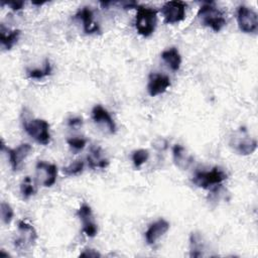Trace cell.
<instances>
[{"mask_svg": "<svg viewBox=\"0 0 258 258\" xmlns=\"http://www.w3.org/2000/svg\"><path fill=\"white\" fill-rule=\"evenodd\" d=\"M82 124H83V119L80 117H73V118L68 119V125L70 127L77 128V127L82 126Z\"/></svg>", "mask_w": 258, "mask_h": 258, "instance_id": "cell-30", "label": "cell"}, {"mask_svg": "<svg viewBox=\"0 0 258 258\" xmlns=\"http://www.w3.org/2000/svg\"><path fill=\"white\" fill-rule=\"evenodd\" d=\"M161 58L168 66V68L173 72H176L179 70L181 64V56L176 47L172 46L163 50L161 52Z\"/></svg>", "mask_w": 258, "mask_h": 258, "instance_id": "cell-20", "label": "cell"}, {"mask_svg": "<svg viewBox=\"0 0 258 258\" xmlns=\"http://www.w3.org/2000/svg\"><path fill=\"white\" fill-rule=\"evenodd\" d=\"M68 145L75 151L83 150L87 144V139L83 137H70L67 139Z\"/></svg>", "mask_w": 258, "mask_h": 258, "instance_id": "cell-26", "label": "cell"}, {"mask_svg": "<svg viewBox=\"0 0 258 258\" xmlns=\"http://www.w3.org/2000/svg\"><path fill=\"white\" fill-rule=\"evenodd\" d=\"M198 17L205 26L210 27L215 32L222 30L227 23L224 13L212 2L205 3L200 7Z\"/></svg>", "mask_w": 258, "mask_h": 258, "instance_id": "cell-3", "label": "cell"}, {"mask_svg": "<svg viewBox=\"0 0 258 258\" xmlns=\"http://www.w3.org/2000/svg\"><path fill=\"white\" fill-rule=\"evenodd\" d=\"M207 242L199 232H191L189 235V256L203 257L206 255Z\"/></svg>", "mask_w": 258, "mask_h": 258, "instance_id": "cell-17", "label": "cell"}, {"mask_svg": "<svg viewBox=\"0 0 258 258\" xmlns=\"http://www.w3.org/2000/svg\"><path fill=\"white\" fill-rule=\"evenodd\" d=\"M229 146L240 155H250L257 149V140L251 137L245 127L232 132L229 137Z\"/></svg>", "mask_w": 258, "mask_h": 258, "instance_id": "cell-4", "label": "cell"}, {"mask_svg": "<svg viewBox=\"0 0 258 258\" xmlns=\"http://www.w3.org/2000/svg\"><path fill=\"white\" fill-rule=\"evenodd\" d=\"M88 165L92 169L101 168L104 169L109 165V160L103 154L101 147L93 146L90 149V153L87 156Z\"/></svg>", "mask_w": 258, "mask_h": 258, "instance_id": "cell-18", "label": "cell"}, {"mask_svg": "<svg viewBox=\"0 0 258 258\" xmlns=\"http://www.w3.org/2000/svg\"><path fill=\"white\" fill-rule=\"evenodd\" d=\"M0 214H1V220L4 225H9L11 223V221L13 220L14 211H13L12 207L6 202H1Z\"/></svg>", "mask_w": 258, "mask_h": 258, "instance_id": "cell-25", "label": "cell"}, {"mask_svg": "<svg viewBox=\"0 0 258 258\" xmlns=\"http://www.w3.org/2000/svg\"><path fill=\"white\" fill-rule=\"evenodd\" d=\"M1 150L6 152L12 170L18 171L21 169L24 160L32 151V147L28 143H21L15 148H8L6 147L4 141L1 140Z\"/></svg>", "mask_w": 258, "mask_h": 258, "instance_id": "cell-7", "label": "cell"}, {"mask_svg": "<svg viewBox=\"0 0 258 258\" xmlns=\"http://www.w3.org/2000/svg\"><path fill=\"white\" fill-rule=\"evenodd\" d=\"M237 23L242 32L255 33L258 29V15L252 8L240 5L237 9Z\"/></svg>", "mask_w": 258, "mask_h": 258, "instance_id": "cell-8", "label": "cell"}, {"mask_svg": "<svg viewBox=\"0 0 258 258\" xmlns=\"http://www.w3.org/2000/svg\"><path fill=\"white\" fill-rule=\"evenodd\" d=\"M3 4H6L7 6H9V7H10L12 10H14V11L20 10V9H22L23 6H24V2H23V1H11V2H6V3L2 2V5H3Z\"/></svg>", "mask_w": 258, "mask_h": 258, "instance_id": "cell-29", "label": "cell"}, {"mask_svg": "<svg viewBox=\"0 0 258 258\" xmlns=\"http://www.w3.org/2000/svg\"><path fill=\"white\" fill-rule=\"evenodd\" d=\"M149 158V151L144 148L136 149L132 151L131 159L136 168H140Z\"/></svg>", "mask_w": 258, "mask_h": 258, "instance_id": "cell-23", "label": "cell"}, {"mask_svg": "<svg viewBox=\"0 0 258 258\" xmlns=\"http://www.w3.org/2000/svg\"><path fill=\"white\" fill-rule=\"evenodd\" d=\"M51 71H52L51 64H50L49 60L46 58L44 60V63H43L41 69L28 70L27 71V76H28V78L33 79V80H40V79H43V78L49 76L51 74Z\"/></svg>", "mask_w": 258, "mask_h": 258, "instance_id": "cell-21", "label": "cell"}, {"mask_svg": "<svg viewBox=\"0 0 258 258\" xmlns=\"http://www.w3.org/2000/svg\"><path fill=\"white\" fill-rule=\"evenodd\" d=\"M36 178L45 187L52 186L57 177V167L53 163L40 160L35 165Z\"/></svg>", "mask_w": 258, "mask_h": 258, "instance_id": "cell-10", "label": "cell"}, {"mask_svg": "<svg viewBox=\"0 0 258 258\" xmlns=\"http://www.w3.org/2000/svg\"><path fill=\"white\" fill-rule=\"evenodd\" d=\"M228 177V174L221 167L215 166L211 170H202L197 171L192 177V182L198 186L204 189L217 190L218 187L225 181Z\"/></svg>", "mask_w": 258, "mask_h": 258, "instance_id": "cell-2", "label": "cell"}, {"mask_svg": "<svg viewBox=\"0 0 258 258\" xmlns=\"http://www.w3.org/2000/svg\"><path fill=\"white\" fill-rule=\"evenodd\" d=\"M85 162L82 159H77L70 163L68 166H64L62 168V172L68 176H74L80 174L84 170Z\"/></svg>", "mask_w": 258, "mask_h": 258, "instance_id": "cell-24", "label": "cell"}, {"mask_svg": "<svg viewBox=\"0 0 258 258\" xmlns=\"http://www.w3.org/2000/svg\"><path fill=\"white\" fill-rule=\"evenodd\" d=\"M24 131L37 143L47 145L50 142L49 124L44 119L33 118L23 120Z\"/></svg>", "mask_w": 258, "mask_h": 258, "instance_id": "cell-5", "label": "cell"}, {"mask_svg": "<svg viewBox=\"0 0 258 258\" xmlns=\"http://www.w3.org/2000/svg\"><path fill=\"white\" fill-rule=\"evenodd\" d=\"M75 18L82 21L83 29L87 34H92L100 31V25L94 20V13L90 7L84 6L79 9V11L75 15Z\"/></svg>", "mask_w": 258, "mask_h": 258, "instance_id": "cell-14", "label": "cell"}, {"mask_svg": "<svg viewBox=\"0 0 258 258\" xmlns=\"http://www.w3.org/2000/svg\"><path fill=\"white\" fill-rule=\"evenodd\" d=\"M172 159L176 167L186 170L194 162V156L189 154L186 149L180 144H175L172 147Z\"/></svg>", "mask_w": 258, "mask_h": 258, "instance_id": "cell-16", "label": "cell"}, {"mask_svg": "<svg viewBox=\"0 0 258 258\" xmlns=\"http://www.w3.org/2000/svg\"><path fill=\"white\" fill-rule=\"evenodd\" d=\"M136 8V17H135V27L137 32L144 36H150L155 28L157 23V11L152 7H147L143 5H138Z\"/></svg>", "mask_w": 258, "mask_h": 258, "instance_id": "cell-1", "label": "cell"}, {"mask_svg": "<svg viewBox=\"0 0 258 258\" xmlns=\"http://www.w3.org/2000/svg\"><path fill=\"white\" fill-rule=\"evenodd\" d=\"M77 216L82 222V230L86 234V236L89 238L95 237L98 233V226L95 222V218L91 207L86 203L82 204V206L77 211Z\"/></svg>", "mask_w": 258, "mask_h": 258, "instance_id": "cell-12", "label": "cell"}, {"mask_svg": "<svg viewBox=\"0 0 258 258\" xmlns=\"http://www.w3.org/2000/svg\"><path fill=\"white\" fill-rule=\"evenodd\" d=\"M153 147L157 150H165L167 148V141L163 138H157L153 141Z\"/></svg>", "mask_w": 258, "mask_h": 258, "instance_id": "cell-27", "label": "cell"}, {"mask_svg": "<svg viewBox=\"0 0 258 258\" xmlns=\"http://www.w3.org/2000/svg\"><path fill=\"white\" fill-rule=\"evenodd\" d=\"M37 232L33 226L21 220L17 224V235L13 243L17 250L27 251L31 249L37 240Z\"/></svg>", "mask_w": 258, "mask_h": 258, "instance_id": "cell-6", "label": "cell"}, {"mask_svg": "<svg viewBox=\"0 0 258 258\" xmlns=\"http://www.w3.org/2000/svg\"><path fill=\"white\" fill-rule=\"evenodd\" d=\"M21 31L19 29H9L4 26V24L0 25V40L2 46L9 50L11 49L18 41L20 37Z\"/></svg>", "mask_w": 258, "mask_h": 258, "instance_id": "cell-19", "label": "cell"}, {"mask_svg": "<svg viewBox=\"0 0 258 258\" xmlns=\"http://www.w3.org/2000/svg\"><path fill=\"white\" fill-rule=\"evenodd\" d=\"M169 230V223L164 219H158L149 225L144 233L145 241L148 245H153Z\"/></svg>", "mask_w": 258, "mask_h": 258, "instance_id": "cell-15", "label": "cell"}, {"mask_svg": "<svg viewBox=\"0 0 258 258\" xmlns=\"http://www.w3.org/2000/svg\"><path fill=\"white\" fill-rule=\"evenodd\" d=\"M20 192L24 200H28L30 197L35 195L36 185L30 176H25L20 183Z\"/></svg>", "mask_w": 258, "mask_h": 258, "instance_id": "cell-22", "label": "cell"}, {"mask_svg": "<svg viewBox=\"0 0 258 258\" xmlns=\"http://www.w3.org/2000/svg\"><path fill=\"white\" fill-rule=\"evenodd\" d=\"M92 119L96 125H98L102 130L109 134H115L117 131V126L113 120L110 113L101 105H96L92 109Z\"/></svg>", "mask_w": 258, "mask_h": 258, "instance_id": "cell-11", "label": "cell"}, {"mask_svg": "<svg viewBox=\"0 0 258 258\" xmlns=\"http://www.w3.org/2000/svg\"><path fill=\"white\" fill-rule=\"evenodd\" d=\"M80 257H93V258H97V257H101V254L95 250V249H91V248H86L81 254Z\"/></svg>", "mask_w": 258, "mask_h": 258, "instance_id": "cell-28", "label": "cell"}, {"mask_svg": "<svg viewBox=\"0 0 258 258\" xmlns=\"http://www.w3.org/2000/svg\"><path fill=\"white\" fill-rule=\"evenodd\" d=\"M186 3L183 1H167L161 7V13L164 22L167 24H174L182 21L185 18Z\"/></svg>", "mask_w": 258, "mask_h": 258, "instance_id": "cell-9", "label": "cell"}, {"mask_svg": "<svg viewBox=\"0 0 258 258\" xmlns=\"http://www.w3.org/2000/svg\"><path fill=\"white\" fill-rule=\"evenodd\" d=\"M170 87V79L162 74H150L147 83V92L151 97L163 94Z\"/></svg>", "mask_w": 258, "mask_h": 258, "instance_id": "cell-13", "label": "cell"}]
</instances>
